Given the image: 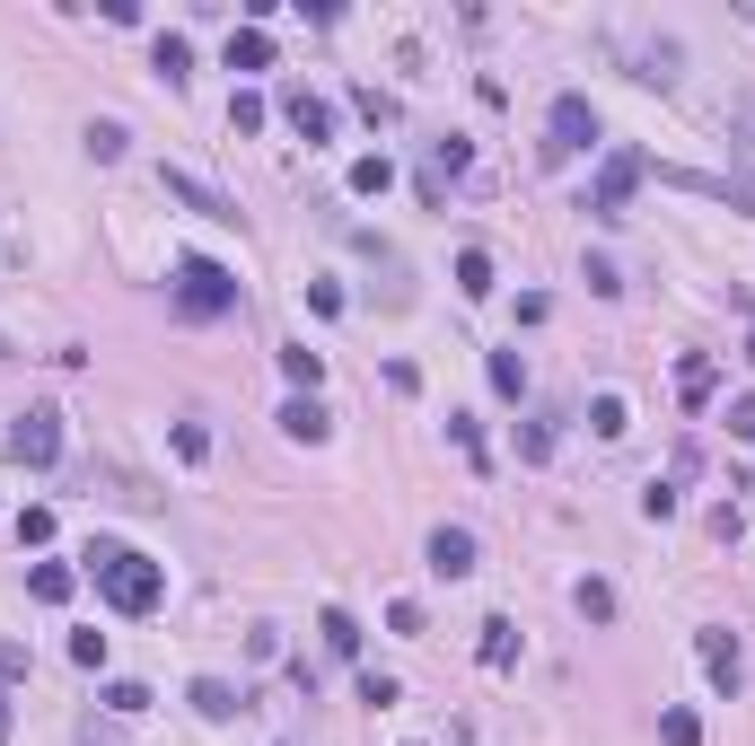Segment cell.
Masks as SVG:
<instances>
[{
    "label": "cell",
    "instance_id": "12",
    "mask_svg": "<svg viewBox=\"0 0 755 746\" xmlns=\"http://www.w3.org/2000/svg\"><path fill=\"white\" fill-rule=\"evenodd\" d=\"M229 71H272V35L263 27H238L229 35Z\"/></svg>",
    "mask_w": 755,
    "mask_h": 746
},
{
    "label": "cell",
    "instance_id": "27",
    "mask_svg": "<svg viewBox=\"0 0 755 746\" xmlns=\"http://www.w3.org/2000/svg\"><path fill=\"white\" fill-rule=\"evenodd\" d=\"M589 422H598V439H624V395H598Z\"/></svg>",
    "mask_w": 755,
    "mask_h": 746
},
{
    "label": "cell",
    "instance_id": "10",
    "mask_svg": "<svg viewBox=\"0 0 755 746\" xmlns=\"http://www.w3.org/2000/svg\"><path fill=\"white\" fill-rule=\"evenodd\" d=\"M194 712H203V721H238V712H247V694H238L229 676H194Z\"/></svg>",
    "mask_w": 755,
    "mask_h": 746
},
{
    "label": "cell",
    "instance_id": "36",
    "mask_svg": "<svg viewBox=\"0 0 755 746\" xmlns=\"http://www.w3.org/2000/svg\"><path fill=\"white\" fill-rule=\"evenodd\" d=\"M0 676H27V650L18 641H0Z\"/></svg>",
    "mask_w": 755,
    "mask_h": 746
},
{
    "label": "cell",
    "instance_id": "18",
    "mask_svg": "<svg viewBox=\"0 0 755 746\" xmlns=\"http://www.w3.org/2000/svg\"><path fill=\"white\" fill-rule=\"evenodd\" d=\"M448 439H457V457H466V466H475V475H484V466H493V448H484V431H475V422H466V413H448Z\"/></svg>",
    "mask_w": 755,
    "mask_h": 746
},
{
    "label": "cell",
    "instance_id": "29",
    "mask_svg": "<svg viewBox=\"0 0 755 746\" xmlns=\"http://www.w3.org/2000/svg\"><path fill=\"white\" fill-rule=\"evenodd\" d=\"M176 457L203 466V457H211V431H203V422H176Z\"/></svg>",
    "mask_w": 755,
    "mask_h": 746
},
{
    "label": "cell",
    "instance_id": "9",
    "mask_svg": "<svg viewBox=\"0 0 755 746\" xmlns=\"http://www.w3.org/2000/svg\"><path fill=\"white\" fill-rule=\"evenodd\" d=\"M703 676H712L721 694H738V676H747V659H738V641H730V632H703Z\"/></svg>",
    "mask_w": 755,
    "mask_h": 746
},
{
    "label": "cell",
    "instance_id": "22",
    "mask_svg": "<svg viewBox=\"0 0 755 746\" xmlns=\"http://www.w3.org/2000/svg\"><path fill=\"white\" fill-rule=\"evenodd\" d=\"M493 395H509V404L527 395V361L518 352H493Z\"/></svg>",
    "mask_w": 755,
    "mask_h": 746
},
{
    "label": "cell",
    "instance_id": "20",
    "mask_svg": "<svg viewBox=\"0 0 755 746\" xmlns=\"http://www.w3.org/2000/svg\"><path fill=\"white\" fill-rule=\"evenodd\" d=\"M712 386H721V361H685V370H676V395H685V404H703Z\"/></svg>",
    "mask_w": 755,
    "mask_h": 746
},
{
    "label": "cell",
    "instance_id": "38",
    "mask_svg": "<svg viewBox=\"0 0 755 746\" xmlns=\"http://www.w3.org/2000/svg\"><path fill=\"white\" fill-rule=\"evenodd\" d=\"M747 361H755V325H747Z\"/></svg>",
    "mask_w": 755,
    "mask_h": 746
},
{
    "label": "cell",
    "instance_id": "1",
    "mask_svg": "<svg viewBox=\"0 0 755 746\" xmlns=\"http://www.w3.org/2000/svg\"><path fill=\"white\" fill-rule=\"evenodd\" d=\"M89 571H97L115 615H158V598H167V571L149 553H124V545H89Z\"/></svg>",
    "mask_w": 755,
    "mask_h": 746
},
{
    "label": "cell",
    "instance_id": "25",
    "mask_svg": "<svg viewBox=\"0 0 755 746\" xmlns=\"http://www.w3.org/2000/svg\"><path fill=\"white\" fill-rule=\"evenodd\" d=\"M659 738L668 746H703V721H694V712H659Z\"/></svg>",
    "mask_w": 755,
    "mask_h": 746
},
{
    "label": "cell",
    "instance_id": "15",
    "mask_svg": "<svg viewBox=\"0 0 755 746\" xmlns=\"http://www.w3.org/2000/svg\"><path fill=\"white\" fill-rule=\"evenodd\" d=\"M395 185V167H386V149H370V158H352V194L370 203V194H386Z\"/></svg>",
    "mask_w": 755,
    "mask_h": 746
},
{
    "label": "cell",
    "instance_id": "35",
    "mask_svg": "<svg viewBox=\"0 0 755 746\" xmlns=\"http://www.w3.org/2000/svg\"><path fill=\"white\" fill-rule=\"evenodd\" d=\"M730 439H755V395H738V404H730Z\"/></svg>",
    "mask_w": 755,
    "mask_h": 746
},
{
    "label": "cell",
    "instance_id": "21",
    "mask_svg": "<svg viewBox=\"0 0 755 746\" xmlns=\"http://www.w3.org/2000/svg\"><path fill=\"white\" fill-rule=\"evenodd\" d=\"M509 659H518V623H484V667H509Z\"/></svg>",
    "mask_w": 755,
    "mask_h": 746
},
{
    "label": "cell",
    "instance_id": "23",
    "mask_svg": "<svg viewBox=\"0 0 755 746\" xmlns=\"http://www.w3.org/2000/svg\"><path fill=\"white\" fill-rule=\"evenodd\" d=\"M571 607H580L589 623H607V615H616V589H607V580H580V589H571Z\"/></svg>",
    "mask_w": 755,
    "mask_h": 746
},
{
    "label": "cell",
    "instance_id": "16",
    "mask_svg": "<svg viewBox=\"0 0 755 746\" xmlns=\"http://www.w3.org/2000/svg\"><path fill=\"white\" fill-rule=\"evenodd\" d=\"M281 377H290V386L308 395V386L325 377V352H308V343H290V352H281Z\"/></svg>",
    "mask_w": 755,
    "mask_h": 746
},
{
    "label": "cell",
    "instance_id": "14",
    "mask_svg": "<svg viewBox=\"0 0 755 746\" xmlns=\"http://www.w3.org/2000/svg\"><path fill=\"white\" fill-rule=\"evenodd\" d=\"M457 290H466V299H493V255H484V247L457 255Z\"/></svg>",
    "mask_w": 755,
    "mask_h": 746
},
{
    "label": "cell",
    "instance_id": "7",
    "mask_svg": "<svg viewBox=\"0 0 755 746\" xmlns=\"http://www.w3.org/2000/svg\"><path fill=\"white\" fill-rule=\"evenodd\" d=\"M431 571L439 580H466L475 571V527H431Z\"/></svg>",
    "mask_w": 755,
    "mask_h": 746
},
{
    "label": "cell",
    "instance_id": "28",
    "mask_svg": "<svg viewBox=\"0 0 755 746\" xmlns=\"http://www.w3.org/2000/svg\"><path fill=\"white\" fill-rule=\"evenodd\" d=\"M518 457L545 466V457H554V422H527V431H518Z\"/></svg>",
    "mask_w": 755,
    "mask_h": 746
},
{
    "label": "cell",
    "instance_id": "6",
    "mask_svg": "<svg viewBox=\"0 0 755 746\" xmlns=\"http://www.w3.org/2000/svg\"><path fill=\"white\" fill-rule=\"evenodd\" d=\"M158 185H167V203H185V211H203V220H238V203H229L220 185L185 176V167H158Z\"/></svg>",
    "mask_w": 755,
    "mask_h": 746
},
{
    "label": "cell",
    "instance_id": "3",
    "mask_svg": "<svg viewBox=\"0 0 755 746\" xmlns=\"http://www.w3.org/2000/svg\"><path fill=\"white\" fill-rule=\"evenodd\" d=\"M545 132H554V141H545V158H580V149H598V106H589L580 89H562V97H554V115H545Z\"/></svg>",
    "mask_w": 755,
    "mask_h": 746
},
{
    "label": "cell",
    "instance_id": "13",
    "mask_svg": "<svg viewBox=\"0 0 755 746\" xmlns=\"http://www.w3.org/2000/svg\"><path fill=\"white\" fill-rule=\"evenodd\" d=\"M317 632H325V650H334V659H361V623L343 615V607H325V615H317Z\"/></svg>",
    "mask_w": 755,
    "mask_h": 746
},
{
    "label": "cell",
    "instance_id": "8",
    "mask_svg": "<svg viewBox=\"0 0 755 746\" xmlns=\"http://www.w3.org/2000/svg\"><path fill=\"white\" fill-rule=\"evenodd\" d=\"M281 115H290L299 141H334V106H325V97H308V89H290V97H281Z\"/></svg>",
    "mask_w": 755,
    "mask_h": 746
},
{
    "label": "cell",
    "instance_id": "34",
    "mask_svg": "<svg viewBox=\"0 0 755 746\" xmlns=\"http://www.w3.org/2000/svg\"><path fill=\"white\" fill-rule=\"evenodd\" d=\"M361 703H377V712H386V703H395V676H377V667H361Z\"/></svg>",
    "mask_w": 755,
    "mask_h": 746
},
{
    "label": "cell",
    "instance_id": "2",
    "mask_svg": "<svg viewBox=\"0 0 755 746\" xmlns=\"http://www.w3.org/2000/svg\"><path fill=\"white\" fill-rule=\"evenodd\" d=\"M176 299H185V317H229L238 308V272L211 263V255H185L176 263Z\"/></svg>",
    "mask_w": 755,
    "mask_h": 746
},
{
    "label": "cell",
    "instance_id": "5",
    "mask_svg": "<svg viewBox=\"0 0 755 746\" xmlns=\"http://www.w3.org/2000/svg\"><path fill=\"white\" fill-rule=\"evenodd\" d=\"M632 185H641V158H632V149H616V158L598 167V185H589V211H598V220H624Z\"/></svg>",
    "mask_w": 755,
    "mask_h": 746
},
{
    "label": "cell",
    "instance_id": "31",
    "mask_svg": "<svg viewBox=\"0 0 755 746\" xmlns=\"http://www.w3.org/2000/svg\"><path fill=\"white\" fill-rule=\"evenodd\" d=\"M89 158H124V124H89Z\"/></svg>",
    "mask_w": 755,
    "mask_h": 746
},
{
    "label": "cell",
    "instance_id": "19",
    "mask_svg": "<svg viewBox=\"0 0 755 746\" xmlns=\"http://www.w3.org/2000/svg\"><path fill=\"white\" fill-rule=\"evenodd\" d=\"M27 589H35V607H62V598H71V571H62V562H35Z\"/></svg>",
    "mask_w": 755,
    "mask_h": 746
},
{
    "label": "cell",
    "instance_id": "24",
    "mask_svg": "<svg viewBox=\"0 0 755 746\" xmlns=\"http://www.w3.org/2000/svg\"><path fill=\"white\" fill-rule=\"evenodd\" d=\"M263 115H272V106H263L255 89H238V97H229V132H263Z\"/></svg>",
    "mask_w": 755,
    "mask_h": 746
},
{
    "label": "cell",
    "instance_id": "37",
    "mask_svg": "<svg viewBox=\"0 0 755 746\" xmlns=\"http://www.w3.org/2000/svg\"><path fill=\"white\" fill-rule=\"evenodd\" d=\"M0 746H9V694H0Z\"/></svg>",
    "mask_w": 755,
    "mask_h": 746
},
{
    "label": "cell",
    "instance_id": "26",
    "mask_svg": "<svg viewBox=\"0 0 755 746\" xmlns=\"http://www.w3.org/2000/svg\"><path fill=\"white\" fill-rule=\"evenodd\" d=\"M106 712H124V721H132V712H149V685H132V676H115V685H106Z\"/></svg>",
    "mask_w": 755,
    "mask_h": 746
},
{
    "label": "cell",
    "instance_id": "33",
    "mask_svg": "<svg viewBox=\"0 0 755 746\" xmlns=\"http://www.w3.org/2000/svg\"><path fill=\"white\" fill-rule=\"evenodd\" d=\"M641 518H676V484H650L641 493Z\"/></svg>",
    "mask_w": 755,
    "mask_h": 746
},
{
    "label": "cell",
    "instance_id": "30",
    "mask_svg": "<svg viewBox=\"0 0 755 746\" xmlns=\"http://www.w3.org/2000/svg\"><path fill=\"white\" fill-rule=\"evenodd\" d=\"M18 545H53V509H18Z\"/></svg>",
    "mask_w": 755,
    "mask_h": 746
},
{
    "label": "cell",
    "instance_id": "11",
    "mask_svg": "<svg viewBox=\"0 0 755 746\" xmlns=\"http://www.w3.org/2000/svg\"><path fill=\"white\" fill-rule=\"evenodd\" d=\"M281 431H290V439H308V448H317V439H325V431H334V422H325V404H317V395H290V404H281Z\"/></svg>",
    "mask_w": 755,
    "mask_h": 746
},
{
    "label": "cell",
    "instance_id": "17",
    "mask_svg": "<svg viewBox=\"0 0 755 746\" xmlns=\"http://www.w3.org/2000/svg\"><path fill=\"white\" fill-rule=\"evenodd\" d=\"M149 62H158V80H185V71H194V44H185V35H158Z\"/></svg>",
    "mask_w": 755,
    "mask_h": 746
},
{
    "label": "cell",
    "instance_id": "4",
    "mask_svg": "<svg viewBox=\"0 0 755 746\" xmlns=\"http://www.w3.org/2000/svg\"><path fill=\"white\" fill-rule=\"evenodd\" d=\"M9 457L44 475V466L62 457V413H53V404H35V413H18V422H9Z\"/></svg>",
    "mask_w": 755,
    "mask_h": 746
},
{
    "label": "cell",
    "instance_id": "32",
    "mask_svg": "<svg viewBox=\"0 0 755 746\" xmlns=\"http://www.w3.org/2000/svg\"><path fill=\"white\" fill-rule=\"evenodd\" d=\"M71 659L80 667H106V632H71Z\"/></svg>",
    "mask_w": 755,
    "mask_h": 746
}]
</instances>
